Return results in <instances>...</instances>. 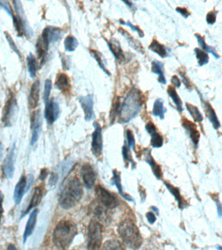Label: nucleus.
Returning <instances> with one entry per match:
<instances>
[{"mask_svg": "<svg viewBox=\"0 0 222 250\" xmlns=\"http://www.w3.org/2000/svg\"><path fill=\"white\" fill-rule=\"evenodd\" d=\"M194 52L196 54L197 60H198L199 66L205 65L209 62V56H208L207 53L198 48H195Z\"/></svg>", "mask_w": 222, "mask_h": 250, "instance_id": "nucleus-37", "label": "nucleus"}, {"mask_svg": "<svg viewBox=\"0 0 222 250\" xmlns=\"http://www.w3.org/2000/svg\"><path fill=\"white\" fill-rule=\"evenodd\" d=\"M3 149H4V148H3L2 143L0 141V161H1L3 158Z\"/></svg>", "mask_w": 222, "mask_h": 250, "instance_id": "nucleus-55", "label": "nucleus"}, {"mask_svg": "<svg viewBox=\"0 0 222 250\" xmlns=\"http://www.w3.org/2000/svg\"><path fill=\"white\" fill-rule=\"evenodd\" d=\"M143 105V93L137 88H132L121 104L120 120L124 123L129 122L140 112Z\"/></svg>", "mask_w": 222, "mask_h": 250, "instance_id": "nucleus-1", "label": "nucleus"}, {"mask_svg": "<svg viewBox=\"0 0 222 250\" xmlns=\"http://www.w3.org/2000/svg\"><path fill=\"white\" fill-rule=\"evenodd\" d=\"M27 191V177L22 176L15 187L14 191V200L17 205L20 204L24 193Z\"/></svg>", "mask_w": 222, "mask_h": 250, "instance_id": "nucleus-18", "label": "nucleus"}, {"mask_svg": "<svg viewBox=\"0 0 222 250\" xmlns=\"http://www.w3.org/2000/svg\"><path fill=\"white\" fill-rule=\"evenodd\" d=\"M80 103L84 111L85 121H89L95 118L94 111H93V96L87 95L85 97L79 98Z\"/></svg>", "mask_w": 222, "mask_h": 250, "instance_id": "nucleus-13", "label": "nucleus"}, {"mask_svg": "<svg viewBox=\"0 0 222 250\" xmlns=\"http://www.w3.org/2000/svg\"><path fill=\"white\" fill-rule=\"evenodd\" d=\"M119 31L121 33L122 36L125 37L126 41H128V44H129L130 46L133 48L134 50L138 51V52L141 53V54H144L145 53V50H143V46L142 45L140 44L138 41H136V39H134L133 37L131 36L127 32V31L124 30V29L122 28L119 29Z\"/></svg>", "mask_w": 222, "mask_h": 250, "instance_id": "nucleus-27", "label": "nucleus"}, {"mask_svg": "<svg viewBox=\"0 0 222 250\" xmlns=\"http://www.w3.org/2000/svg\"><path fill=\"white\" fill-rule=\"evenodd\" d=\"M126 140H127L128 146L129 148H134L135 146V138H134L133 132L128 129L126 131Z\"/></svg>", "mask_w": 222, "mask_h": 250, "instance_id": "nucleus-42", "label": "nucleus"}, {"mask_svg": "<svg viewBox=\"0 0 222 250\" xmlns=\"http://www.w3.org/2000/svg\"><path fill=\"white\" fill-rule=\"evenodd\" d=\"M186 107L195 122L201 123L203 121V117L198 107L195 106L192 104L186 103Z\"/></svg>", "mask_w": 222, "mask_h": 250, "instance_id": "nucleus-34", "label": "nucleus"}, {"mask_svg": "<svg viewBox=\"0 0 222 250\" xmlns=\"http://www.w3.org/2000/svg\"><path fill=\"white\" fill-rule=\"evenodd\" d=\"M176 11L177 13L181 14V15H182L183 17L185 18V19H187V18L190 15V12H189L188 9H186V8L177 7Z\"/></svg>", "mask_w": 222, "mask_h": 250, "instance_id": "nucleus-49", "label": "nucleus"}, {"mask_svg": "<svg viewBox=\"0 0 222 250\" xmlns=\"http://www.w3.org/2000/svg\"><path fill=\"white\" fill-rule=\"evenodd\" d=\"M119 22H120L121 25H127V26L129 27L130 28H131L132 31L137 32L138 34L139 35V36L141 37V38H143L144 37V33L143 31H142L139 27L137 26V25H134L132 24V23L130 22V21H127L126 22H124V21H122V20H120Z\"/></svg>", "mask_w": 222, "mask_h": 250, "instance_id": "nucleus-41", "label": "nucleus"}, {"mask_svg": "<svg viewBox=\"0 0 222 250\" xmlns=\"http://www.w3.org/2000/svg\"><path fill=\"white\" fill-rule=\"evenodd\" d=\"M121 106L120 97H118L115 102L114 107L112 110V112L110 113V121L111 124L114 123L115 119L116 117L119 116V113H120Z\"/></svg>", "mask_w": 222, "mask_h": 250, "instance_id": "nucleus-40", "label": "nucleus"}, {"mask_svg": "<svg viewBox=\"0 0 222 250\" xmlns=\"http://www.w3.org/2000/svg\"><path fill=\"white\" fill-rule=\"evenodd\" d=\"M149 49L159 55L161 58H166L168 56V52L164 45L161 44L157 40L152 41L151 44L149 46Z\"/></svg>", "mask_w": 222, "mask_h": 250, "instance_id": "nucleus-29", "label": "nucleus"}, {"mask_svg": "<svg viewBox=\"0 0 222 250\" xmlns=\"http://www.w3.org/2000/svg\"><path fill=\"white\" fill-rule=\"evenodd\" d=\"M17 101L15 96L11 94L5 104L2 114V122L5 126H11L12 125L13 119L17 111Z\"/></svg>", "mask_w": 222, "mask_h": 250, "instance_id": "nucleus-7", "label": "nucleus"}, {"mask_svg": "<svg viewBox=\"0 0 222 250\" xmlns=\"http://www.w3.org/2000/svg\"><path fill=\"white\" fill-rule=\"evenodd\" d=\"M102 250H125L123 245L116 240H110L105 242Z\"/></svg>", "mask_w": 222, "mask_h": 250, "instance_id": "nucleus-38", "label": "nucleus"}, {"mask_svg": "<svg viewBox=\"0 0 222 250\" xmlns=\"http://www.w3.org/2000/svg\"><path fill=\"white\" fill-rule=\"evenodd\" d=\"M182 125L186 132H188L189 136H190L193 144L195 146H198L199 142H200V134L198 129H197L196 124H194L192 121H189L188 119L182 118Z\"/></svg>", "mask_w": 222, "mask_h": 250, "instance_id": "nucleus-15", "label": "nucleus"}, {"mask_svg": "<svg viewBox=\"0 0 222 250\" xmlns=\"http://www.w3.org/2000/svg\"><path fill=\"white\" fill-rule=\"evenodd\" d=\"M56 85L63 93H69L71 87L69 76L65 73L58 74L56 79Z\"/></svg>", "mask_w": 222, "mask_h": 250, "instance_id": "nucleus-22", "label": "nucleus"}, {"mask_svg": "<svg viewBox=\"0 0 222 250\" xmlns=\"http://www.w3.org/2000/svg\"><path fill=\"white\" fill-rule=\"evenodd\" d=\"M95 194L99 202L102 203L106 208L112 209L118 206L117 197L102 186L98 185L95 188Z\"/></svg>", "mask_w": 222, "mask_h": 250, "instance_id": "nucleus-6", "label": "nucleus"}, {"mask_svg": "<svg viewBox=\"0 0 222 250\" xmlns=\"http://www.w3.org/2000/svg\"><path fill=\"white\" fill-rule=\"evenodd\" d=\"M42 198V189L41 188L38 187L35 188L34 193L31 199L30 204L28 207H27L26 210L23 211L22 214H21L20 218H22L23 217L26 216L28 212H30L32 209L34 208L35 207L38 206L39 204L41 201Z\"/></svg>", "mask_w": 222, "mask_h": 250, "instance_id": "nucleus-19", "label": "nucleus"}, {"mask_svg": "<svg viewBox=\"0 0 222 250\" xmlns=\"http://www.w3.org/2000/svg\"><path fill=\"white\" fill-rule=\"evenodd\" d=\"M0 7L4 9L5 11H7V13H8L9 15H11V17L13 19L14 15H13L12 10H11V8L10 5H9L8 2L0 1Z\"/></svg>", "mask_w": 222, "mask_h": 250, "instance_id": "nucleus-48", "label": "nucleus"}, {"mask_svg": "<svg viewBox=\"0 0 222 250\" xmlns=\"http://www.w3.org/2000/svg\"><path fill=\"white\" fill-rule=\"evenodd\" d=\"M152 208H153V210L154 211H155V212H156L157 213L159 212V210H158V209L157 208H156V207H152Z\"/></svg>", "mask_w": 222, "mask_h": 250, "instance_id": "nucleus-59", "label": "nucleus"}, {"mask_svg": "<svg viewBox=\"0 0 222 250\" xmlns=\"http://www.w3.org/2000/svg\"><path fill=\"white\" fill-rule=\"evenodd\" d=\"M50 43L44 34H41L38 41H37L36 50L39 59L41 62H44L48 50V46Z\"/></svg>", "mask_w": 222, "mask_h": 250, "instance_id": "nucleus-17", "label": "nucleus"}, {"mask_svg": "<svg viewBox=\"0 0 222 250\" xmlns=\"http://www.w3.org/2000/svg\"><path fill=\"white\" fill-rule=\"evenodd\" d=\"M217 12L216 11H210L209 13L206 15V21L208 24L213 25L216 21V15H217Z\"/></svg>", "mask_w": 222, "mask_h": 250, "instance_id": "nucleus-45", "label": "nucleus"}, {"mask_svg": "<svg viewBox=\"0 0 222 250\" xmlns=\"http://www.w3.org/2000/svg\"><path fill=\"white\" fill-rule=\"evenodd\" d=\"M7 250H17V249L13 244H9L7 247Z\"/></svg>", "mask_w": 222, "mask_h": 250, "instance_id": "nucleus-58", "label": "nucleus"}, {"mask_svg": "<svg viewBox=\"0 0 222 250\" xmlns=\"http://www.w3.org/2000/svg\"><path fill=\"white\" fill-rule=\"evenodd\" d=\"M58 178V175L56 173H52L51 175V177L50 179V185H55L56 183H57Z\"/></svg>", "mask_w": 222, "mask_h": 250, "instance_id": "nucleus-54", "label": "nucleus"}, {"mask_svg": "<svg viewBox=\"0 0 222 250\" xmlns=\"http://www.w3.org/2000/svg\"><path fill=\"white\" fill-rule=\"evenodd\" d=\"M82 185L77 177L71 178L66 183L60 193L59 204L62 208L70 209L75 207L83 196Z\"/></svg>", "mask_w": 222, "mask_h": 250, "instance_id": "nucleus-3", "label": "nucleus"}, {"mask_svg": "<svg viewBox=\"0 0 222 250\" xmlns=\"http://www.w3.org/2000/svg\"><path fill=\"white\" fill-rule=\"evenodd\" d=\"M145 130L151 135V145L154 148H160L163 146V138L161 134L158 132L155 124L149 122L145 125Z\"/></svg>", "mask_w": 222, "mask_h": 250, "instance_id": "nucleus-14", "label": "nucleus"}, {"mask_svg": "<svg viewBox=\"0 0 222 250\" xmlns=\"http://www.w3.org/2000/svg\"><path fill=\"white\" fill-rule=\"evenodd\" d=\"M95 130L92 134V142H91V150L93 154L96 156L100 155L102 151L103 142L102 136V128L99 123H93Z\"/></svg>", "mask_w": 222, "mask_h": 250, "instance_id": "nucleus-8", "label": "nucleus"}, {"mask_svg": "<svg viewBox=\"0 0 222 250\" xmlns=\"http://www.w3.org/2000/svg\"><path fill=\"white\" fill-rule=\"evenodd\" d=\"M146 218H147L149 224H153L156 222V220H157L155 215L153 212H147V214H146Z\"/></svg>", "mask_w": 222, "mask_h": 250, "instance_id": "nucleus-52", "label": "nucleus"}, {"mask_svg": "<svg viewBox=\"0 0 222 250\" xmlns=\"http://www.w3.org/2000/svg\"><path fill=\"white\" fill-rule=\"evenodd\" d=\"M42 33L45 35L50 43L57 42L61 39L62 36L61 29L52 26L46 27Z\"/></svg>", "mask_w": 222, "mask_h": 250, "instance_id": "nucleus-24", "label": "nucleus"}, {"mask_svg": "<svg viewBox=\"0 0 222 250\" xmlns=\"http://www.w3.org/2000/svg\"><path fill=\"white\" fill-rule=\"evenodd\" d=\"M81 176L87 188L91 189L96 181V173L90 164H86L81 168Z\"/></svg>", "mask_w": 222, "mask_h": 250, "instance_id": "nucleus-11", "label": "nucleus"}, {"mask_svg": "<svg viewBox=\"0 0 222 250\" xmlns=\"http://www.w3.org/2000/svg\"><path fill=\"white\" fill-rule=\"evenodd\" d=\"M171 83L175 87L179 88L181 87V82L178 76H173L172 78H171Z\"/></svg>", "mask_w": 222, "mask_h": 250, "instance_id": "nucleus-50", "label": "nucleus"}, {"mask_svg": "<svg viewBox=\"0 0 222 250\" xmlns=\"http://www.w3.org/2000/svg\"><path fill=\"white\" fill-rule=\"evenodd\" d=\"M112 181L113 185L116 186L119 192H120V195H121L124 199H125L126 200L128 201H133V199H132V197H130L129 195L126 194V193H124L123 190H122L121 179L120 174L118 171H116V170H114V171H113Z\"/></svg>", "mask_w": 222, "mask_h": 250, "instance_id": "nucleus-28", "label": "nucleus"}, {"mask_svg": "<svg viewBox=\"0 0 222 250\" xmlns=\"http://www.w3.org/2000/svg\"><path fill=\"white\" fill-rule=\"evenodd\" d=\"M31 128H32V139H31V145L34 146L38 141L40 137V130H41V120H40V111H34L32 113L31 118Z\"/></svg>", "mask_w": 222, "mask_h": 250, "instance_id": "nucleus-12", "label": "nucleus"}, {"mask_svg": "<svg viewBox=\"0 0 222 250\" xmlns=\"http://www.w3.org/2000/svg\"><path fill=\"white\" fill-rule=\"evenodd\" d=\"M122 156H123V158L125 161L130 162L133 164L131 155H130V154L129 148H128L127 146H126L125 145L122 146Z\"/></svg>", "mask_w": 222, "mask_h": 250, "instance_id": "nucleus-46", "label": "nucleus"}, {"mask_svg": "<svg viewBox=\"0 0 222 250\" xmlns=\"http://www.w3.org/2000/svg\"><path fill=\"white\" fill-rule=\"evenodd\" d=\"M38 210L35 209L32 213H31L30 217L27 222L26 228H25L24 233V241H26L29 236L32 235L34 232L35 227H36L37 222V218H38Z\"/></svg>", "mask_w": 222, "mask_h": 250, "instance_id": "nucleus-23", "label": "nucleus"}, {"mask_svg": "<svg viewBox=\"0 0 222 250\" xmlns=\"http://www.w3.org/2000/svg\"><path fill=\"white\" fill-rule=\"evenodd\" d=\"M167 94L172 100L173 103L176 105L177 109L179 112H182L183 111L182 102L181 101V98L179 97L177 94L176 90L172 86H169L167 90Z\"/></svg>", "mask_w": 222, "mask_h": 250, "instance_id": "nucleus-33", "label": "nucleus"}, {"mask_svg": "<svg viewBox=\"0 0 222 250\" xmlns=\"http://www.w3.org/2000/svg\"><path fill=\"white\" fill-rule=\"evenodd\" d=\"M46 175H47V171H46V169H43L42 170L41 172H40V178L42 180L45 179Z\"/></svg>", "mask_w": 222, "mask_h": 250, "instance_id": "nucleus-56", "label": "nucleus"}, {"mask_svg": "<svg viewBox=\"0 0 222 250\" xmlns=\"http://www.w3.org/2000/svg\"><path fill=\"white\" fill-rule=\"evenodd\" d=\"M106 42L109 49H110L112 54L114 55L115 58L118 62H123L125 60V56H124L123 51H122L120 43L114 39L112 41H106Z\"/></svg>", "mask_w": 222, "mask_h": 250, "instance_id": "nucleus-21", "label": "nucleus"}, {"mask_svg": "<svg viewBox=\"0 0 222 250\" xmlns=\"http://www.w3.org/2000/svg\"><path fill=\"white\" fill-rule=\"evenodd\" d=\"M6 37L7 39V41H9V44H10L11 46L12 47V48H13V50H14L15 51V52H16V53H17V54H18L19 55V50H17V46H15V43H14V42H13V41L12 40V38H11V37H10V36H9V35H8V33H6Z\"/></svg>", "mask_w": 222, "mask_h": 250, "instance_id": "nucleus-53", "label": "nucleus"}, {"mask_svg": "<svg viewBox=\"0 0 222 250\" xmlns=\"http://www.w3.org/2000/svg\"><path fill=\"white\" fill-rule=\"evenodd\" d=\"M93 214L97 218L99 219H104L106 218V210H104L102 207L101 206H96L95 207L94 211H93Z\"/></svg>", "mask_w": 222, "mask_h": 250, "instance_id": "nucleus-44", "label": "nucleus"}, {"mask_svg": "<svg viewBox=\"0 0 222 250\" xmlns=\"http://www.w3.org/2000/svg\"><path fill=\"white\" fill-rule=\"evenodd\" d=\"M52 82L50 80H46L45 82V85H44V101L47 102L49 100L50 92L52 89Z\"/></svg>", "mask_w": 222, "mask_h": 250, "instance_id": "nucleus-43", "label": "nucleus"}, {"mask_svg": "<svg viewBox=\"0 0 222 250\" xmlns=\"http://www.w3.org/2000/svg\"><path fill=\"white\" fill-rule=\"evenodd\" d=\"M27 64H28V71L30 72L31 77L34 78L38 72V64L34 55L32 54L29 55L27 58Z\"/></svg>", "mask_w": 222, "mask_h": 250, "instance_id": "nucleus-35", "label": "nucleus"}, {"mask_svg": "<svg viewBox=\"0 0 222 250\" xmlns=\"http://www.w3.org/2000/svg\"><path fill=\"white\" fill-rule=\"evenodd\" d=\"M118 232L122 241L130 249H140L143 244V238L139 229L131 220H125L121 222Z\"/></svg>", "mask_w": 222, "mask_h": 250, "instance_id": "nucleus-4", "label": "nucleus"}, {"mask_svg": "<svg viewBox=\"0 0 222 250\" xmlns=\"http://www.w3.org/2000/svg\"><path fill=\"white\" fill-rule=\"evenodd\" d=\"M15 149L16 146L15 144L11 146L10 150L5 158V161L3 164V173L5 177L8 179H12L15 173Z\"/></svg>", "mask_w": 222, "mask_h": 250, "instance_id": "nucleus-9", "label": "nucleus"}, {"mask_svg": "<svg viewBox=\"0 0 222 250\" xmlns=\"http://www.w3.org/2000/svg\"><path fill=\"white\" fill-rule=\"evenodd\" d=\"M60 111L59 105L54 99L46 102L44 117L48 125H51L56 122L59 117Z\"/></svg>", "mask_w": 222, "mask_h": 250, "instance_id": "nucleus-10", "label": "nucleus"}, {"mask_svg": "<svg viewBox=\"0 0 222 250\" xmlns=\"http://www.w3.org/2000/svg\"><path fill=\"white\" fill-rule=\"evenodd\" d=\"M102 238V226L97 221H91L87 229V250H100Z\"/></svg>", "mask_w": 222, "mask_h": 250, "instance_id": "nucleus-5", "label": "nucleus"}, {"mask_svg": "<svg viewBox=\"0 0 222 250\" xmlns=\"http://www.w3.org/2000/svg\"><path fill=\"white\" fill-rule=\"evenodd\" d=\"M3 198H4V196H3L2 191L0 190V224H1V218H2L3 214Z\"/></svg>", "mask_w": 222, "mask_h": 250, "instance_id": "nucleus-51", "label": "nucleus"}, {"mask_svg": "<svg viewBox=\"0 0 222 250\" xmlns=\"http://www.w3.org/2000/svg\"><path fill=\"white\" fill-rule=\"evenodd\" d=\"M195 37H196L197 40H198L199 45H200L201 48L204 50V52L205 51L206 53L207 52L212 54L213 55L214 58L216 59L220 58V56L218 54L215 48H214L213 47L208 46V45L206 44L204 37L202 36V35L200 34H195Z\"/></svg>", "mask_w": 222, "mask_h": 250, "instance_id": "nucleus-32", "label": "nucleus"}, {"mask_svg": "<svg viewBox=\"0 0 222 250\" xmlns=\"http://www.w3.org/2000/svg\"><path fill=\"white\" fill-rule=\"evenodd\" d=\"M124 3H125L126 5L128 6V7H129L130 8H133L134 7V4L132 3V2L131 1H123Z\"/></svg>", "mask_w": 222, "mask_h": 250, "instance_id": "nucleus-57", "label": "nucleus"}, {"mask_svg": "<svg viewBox=\"0 0 222 250\" xmlns=\"http://www.w3.org/2000/svg\"><path fill=\"white\" fill-rule=\"evenodd\" d=\"M151 70L154 74H157L159 76V81L160 83L165 85L167 83L166 79L164 76V71H163V64L159 61H153L151 62Z\"/></svg>", "mask_w": 222, "mask_h": 250, "instance_id": "nucleus-26", "label": "nucleus"}, {"mask_svg": "<svg viewBox=\"0 0 222 250\" xmlns=\"http://www.w3.org/2000/svg\"><path fill=\"white\" fill-rule=\"evenodd\" d=\"M78 233L77 224L70 220H62L56 225L53 232V242L56 247L67 250Z\"/></svg>", "mask_w": 222, "mask_h": 250, "instance_id": "nucleus-2", "label": "nucleus"}, {"mask_svg": "<svg viewBox=\"0 0 222 250\" xmlns=\"http://www.w3.org/2000/svg\"><path fill=\"white\" fill-rule=\"evenodd\" d=\"M90 52L95 60L98 62V64L101 69H102L107 75L111 76L110 72L108 71V69L106 68V66H105V60H104V57H103L102 54H101V52H99V51L97 50H91Z\"/></svg>", "mask_w": 222, "mask_h": 250, "instance_id": "nucleus-36", "label": "nucleus"}, {"mask_svg": "<svg viewBox=\"0 0 222 250\" xmlns=\"http://www.w3.org/2000/svg\"><path fill=\"white\" fill-rule=\"evenodd\" d=\"M166 109L164 107V101L161 99L156 100L154 103L153 114L156 117H159L161 120L164 119V115Z\"/></svg>", "mask_w": 222, "mask_h": 250, "instance_id": "nucleus-31", "label": "nucleus"}, {"mask_svg": "<svg viewBox=\"0 0 222 250\" xmlns=\"http://www.w3.org/2000/svg\"><path fill=\"white\" fill-rule=\"evenodd\" d=\"M79 44L77 39L73 36H67L64 41V46L68 52H74Z\"/></svg>", "mask_w": 222, "mask_h": 250, "instance_id": "nucleus-39", "label": "nucleus"}, {"mask_svg": "<svg viewBox=\"0 0 222 250\" xmlns=\"http://www.w3.org/2000/svg\"><path fill=\"white\" fill-rule=\"evenodd\" d=\"M150 151L151 150L149 149H145V152H144L145 156V162L151 166L155 177L157 179H161V177H162V172H161V168L156 164L155 160H154L153 156H151V152Z\"/></svg>", "mask_w": 222, "mask_h": 250, "instance_id": "nucleus-25", "label": "nucleus"}, {"mask_svg": "<svg viewBox=\"0 0 222 250\" xmlns=\"http://www.w3.org/2000/svg\"><path fill=\"white\" fill-rule=\"evenodd\" d=\"M40 81L37 80L31 87L28 103L31 108L34 109L38 105L40 101Z\"/></svg>", "mask_w": 222, "mask_h": 250, "instance_id": "nucleus-20", "label": "nucleus"}, {"mask_svg": "<svg viewBox=\"0 0 222 250\" xmlns=\"http://www.w3.org/2000/svg\"><path fill=\"white\" fill-rule=\"evenodd\" d=\"M179 74H180L181 78H182L183 83L186 87L187 89L192 90V85L191 83L190 80L188 79V78L186 77V74L183 73L182 72H179Z\"/></svg>", "mask_w": 222, "mask_h": 250, "instance_id": "nucleus-47", "label": "nucleus"}, {"mask_svg": "<svg viewBox=\"0 0 222 250\" xmlns=\"http://www.w3.org/2000/svg\"><path fill=\"white\" fill-rule=\"evenodd\" d=\"M198 92L200 97L201 102H202V105H203L206 116L209 119L210 122L212 123L213 128L215 130H218V129L220 128V123L219 120H218L215 111L214 110L213 107H212V105L207 101H205L202 99V96L200 95V91Z\"/></svg>", "mask_w": 222, "mask_h": 250, "instance_id": "nucleus-16", "label": "nucleus"}, {"mask_svg": "<svg viewBox=\"0 0 222 250\" xmlns=\"http://www.w3.org/2000/svg\"><path fill=\"white\" fill-rule=\"evenodd\" d=\"M164 185L166 187L169 192L174 196L175 199H176L177 202H178L179 208H184V207L186 206V203H185L184 199H183L182 196H181L180 190H179L178 188L173 187L171 184L165 183V182H164Z\"/></svg>", "mask_w": 222, "mask_h": 250, "instance_id": "nucleus-30", "label": "nucleus"}]
</instances>
